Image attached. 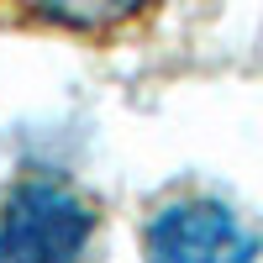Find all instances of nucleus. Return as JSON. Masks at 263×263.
Returning <instances> with one entry per match:
<instances>
[{"label": "nucleus", "mask_w": 263, "mask_h": 263, "mask_svg": "<svg viewBox=\"0 0 263 263\" xmlns=\"http://www.w3.org/2000/svg\"><path fill=\"white\" fill-rule=\"evenodd\" d=\"M147 263H258V232L211 195H179L142 227Z\"/></svg>", "instance_id": "obj_3"}, {"label": "nucleus", "mask_w": 263, "mask_h": 263, "mask_svg": "<svg viewBox=\"0 0 263 263\" xmlns=\"http://www.w3.org/2000/svg\"><path fill=\"white\" fill-rule=\"evenodd\" d=\"M100 232V211L69 179L21 174L0 195V263H79Z\"/></svg>", "instance_id": "obj_1"}, {"label": "nucleus", "mask_w": 263, "mask_h": 263, "mask_svg": "<svg viewBox=\"0 0 263 263\" xmlns=\"http://www.w3.org/2000/svg\"><path fill=\"white\" fill-rule=\"evenodd\" d=\"M179 0H0V32L69 37L84 48H121L163 27Z\"/></svg>", "instance_id": "obj_2"}]
</instances>
